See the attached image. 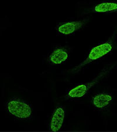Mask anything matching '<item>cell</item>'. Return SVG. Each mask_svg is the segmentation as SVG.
<instances>
[{"instance_id":"cell-1","label":"cell","mask_w":117,"mask_h":132,"mask_svg":"<svg viewBox=\"0 0 117 132\" xmlns=\"http://www.w3.org/2000/svg\"><path fill=\"white\" fill-rule=\"evenodd\" d=\"M116 37L117 28L114 30L112 36L111 37H110L108 40L92 48L91 51L90 52L89 54H88L87 58L80 64L70 70L69 71L70 73H78V72L81 71L84 68H85L86 66L90 64V63L98 60L99 59L103 58V57L105 56L106 55L109 54L114 49Z\"/></svg>"},{"instance_id":"cell-2","label":"cell","mask_w":117,"mask_h":132,"mask_svg":"<svg viewBox=\"0 0 117 132\" xmlns=\"http://www.w3.org/2000/svg\"><path fill=\"white\" fill-rule=\"evenodd\" d=\"M115 64H111L105 67L92 81L74 87L68 92L67 96L70 98H80L83 97L92 87L108 76L114 69Z\"/></svg>"},{"instance_id":"cell-3","label":"cell","mask_w":117,"mask_h":132,"mask_svg":"<svg viewBox=\"0 0 117 132\" xmlns=\"http://www.w3.org/2000/svg\"><path fill=\"white\" fill-rule=\"evenodd\" d=\"M6 108L11 115L19 119L29 118L32 114L31 106L19 98H14L8 101Z\"/></svg>"},{"instance_id":"cell-4","label":"cell","mask_w":117,"mask_h":132,"mask_svg":"<svg viewBox=\"0 0 117 132\" xmlns=\"http://www.w3.org/2000/svg\"><path fill=\"white\" fill-rule=\"evenodd\" d=\"M87 19L83 21H70L63 23L57 26L56 29L59 34L63 35H69L77 30L80 29L87 22Z\"/></svg>"},{"instance_id":"cell-5","label":"cell","mask_w":117,"mask_h":132,"mask_svg":"<svg viewBox=\"0 0 117 132\" xmlns=\"http://www.w3.org/2000/svg\"><path fill=\"white\" fill-rule=\"evenodd\" d=\"M65 111L62 106H58L54 110L50 120V129L53 131L60 130L65 121Z\"/></svg>"},{"instance_id":"cell-6","label":"cell","mask_w":117,"mask_h":132,"mask_svg":"<svg viewBox=\"0 0 117 132\" xmlns=\"http://www.w3.org/2000/svg\"><path fill=\"white\" fill-rule=\"evenodd\" d=\"M69 53L63 47H56L50 54L49 61L52 64L58 65L63 63L69 59Z\"/></svg>"},{"instance_id":"cell-7","label":"cell","mask_w":117,"mask_h":132,"mask_svg":"<svg viewBox=\"0 0 117 132\" xmlns=\"http://www.w3.org/2000/svg\"><path fill=\"white\" fill-rule=\"evenodd\" d=\"M113 96L107 93H100L95 95L92 98V104L98 109H104L111 104Z\"/></svg>"},{"instance_id":"cell-8","label":"cell","mask_w":117,"mask_h":132,"mask_svg":"<svg viewBox=\"0 0 117 132\" xmlns=\"http://www.w3.org/2000/svg\"><path fill=\"white\" fill-rule=\"evenodd\" d=\"M93 11L97 13L117 12V0H104L94 6Z\"/></svg>"}]
</instances>
